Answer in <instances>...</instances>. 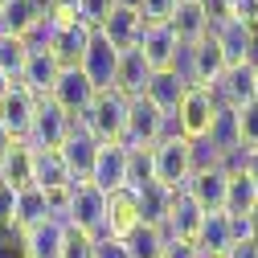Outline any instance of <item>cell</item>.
Segmentation results:
<instances>
[{"instance_id":"obj_1","label":"cell","mask_w":258,"mask_h":258,"mask_svg":"<svg viewBox=\"0 0 258 258\" xmlns=\"http://www.w3.org/2000/svg\"><path fill=\"white\" fill-rule=\"evenodd\" d=\"M74 123H82L99 144H123V132H127V99H123L119 90H103V94H94V103Z\"/></svg>"},{"instance_id":"obj_2","label":"cell","mask_w":258,"mask_h":258,"mask_svg":"<svg viewBox=\"0 0 258 258\" xmlns=\"http://www.w3.org/2000/svg\"><path fill=\"white\" fill-rule=\"evenodd\" d=\"M152 172H156V184L164 188H184L188 176H192V152H188V140H180L176 132H168L152 148Z\"/></svg>"},{"instance_id":"obj_3","label":"cell","mask_w":258,"mask_h":258,"mask_svg":"<svg viewBox=\"0 0 258 258\" xmlns=\"http://www.w3.org/2000/svg\"><path fill=\"white\" fill-rule=\"evenodd\" d=\"M168 119L160 115L144 94L140 99H127V132H123V148L127 152H140V148H156L160 140L168 136Z\"/></svg>"},{"instance_id":"obj_4","label":"cell","mask_w":258,"mask_h":258,"mask_svg":"<svg viewBox=\"0 0 258 258\" xmlns=\"http://www.w3.org/2000/svg\"><path fill=\"white\" fill-rule=\"evenodd\" d=\"M180 53H184V66H176V70H180V78H184L188 86L213 90V86H217V78L225 74V53H221V45H217V37H213V33H209V37H201L197 45L180 49Z\"/></svg>"},{"instance_id":"obj_5","label":"cell","mask_w":258,"mask_h":258,"mask_svg":"<svg viewBox=\"0 0 258 258\" xmlns=\"http://www.w3.org/2000/svg\"><path fill=\"white\" fill-rule=\"evenodd\" d=\"M213 115H217V99H213V90L188 86V90H184V99H180V107H176V115H172V132H176L180 140H188V144H192V140H205Z\"/></svg>"},{"instance_id":"obj_6","label":"cell","mask_w":258,"mask_h":258,"mask_svg":"<svg viewBox=\"0 0 258 258\" xmlns=\"http://www.w3.org/2000/svg\"><path fill=\"white\" fill-rule=\"evenodd\" d=\"M90 33L94 29L82 25V21H53V17H45V49L53 53V61L61 70L82 61V53L90 45Z\"/></svg>"},{"instance_id":"obj_7","label":"cell","mask_w":258,"mask_h":258,"mask_svg":"<svg viewBox=\"0 0 258 258\" xmlns=\"http://www.w3.org/2000/svg\"><path fill=\"white\" fill-rule=\"evenodd\" d=\"M66 225H74V230L99 238L103 225H107V192L94 188L90 180L74 184L70 188V209H66Z\"/></svg>"},{"instance_id":"obj_8","label":"cell","mask_w":258,"mask_h":258,"mask_svg":"<svg viewBox=\"0 0 258 258\" xmlns=\"http://www.w3.org/2000/svg\"><path fill=\"white\" fill-rule=\"evenodd\" d=\"M74 132V119L61 111L53 99H37V115H33V132H29V148L37 152H57L66 144V136Z\"/></svg>"},{"instance_id":"obj_9","label":"cell","mask_w":258,"mask_h":258,"mask_svg":"<svg viewBox=\"0 0 258 258\" xmlns=\"http://www.w3.org/2000/svg\"><path fill=\"white\" fill-rule=\"evenodd\" d=\"M78 70L90 78V86L94 90H115V70H119V53L107 45V37L94 29L90 33V45H86V53H82V61H78Z\"/></svg>"},{"instance_id":"obj_10","label":"cell","mask_w":258,"mask_h":258,"mask_svg":"<svg viewBox=\"0 0 258 258\" xmlns=\"http://www.w3.org/2000/svg\"><path fill=\"white\" fill-rule=\"evenodd\" d=\"M94 94H99V90L90 86V78H86L78 66H66V70H57V82H53V90H49V99L66 111L70 119H78V115L94 103Z\"/></svg>"},{"instance_id":"obj_11","label":"cell","mask_w":258,"mask_h":258,"mask_svg":"<svg viewBox=\"0 0 258 258\" xmlns=\"http://www.w3.org/2000/svg\"><path fill=\"white\" fill-rule=\"evenodd\" d=\"M201 221H205V213L197 209V201H192L184 188H176L172 201H168V217H164V238L192 246V242H197V234H201Z\"/></svg>"},{"instance_id":"obj_12","label":"cell","mask_w":258,"mask_h":258,"mask_svg":"<svg viewBox=\"0 0 258 258\" xmlns=\"http://www.w3.org/2000/svg\"><path fill=\"white\" fill-rule=\"evenodd\" d=\"M33 115H37V99L21 82H13L9 94L0 99V127H5L13 140H29V132H33Z\"/></svg>"},{"instance_id":"obj_13","label":"cell","mask_w":258,"mask_h":258,"mask_svg":"<svg viewBox=\"0 0 258 258\" xmlns=\"http://www.w3.org/2000/svg\"><path fill=\"white\" fill-rule=\"evenodd\" d=\"M86 180H90L94 188H103V192L127 188V148H123V144H99Z\"/></svg>"},{"instance_id":"obj_14","label":"cell","mask_w":258,"mask_h":258,"mask_svg":"<svg viewBox=\"0 0 258 258\" xmlns=\"http://www.w3.org/2000/svg\"><path fill=\"white\" fill-rule=\"evenodd\" d=\"M225 184H230V168H201V172H192L184 192L192 201H197L201 213H225Z\"/></svg>"},{"instance_id":"obj_15","label":"cell","mask_w":258,"mask_h":258,"mask_svg":"<svg viewBox=\"0 0 258 258\" xmlns=\"http://www.w3.org/2000/svg\"><path fill=\"white\" fill-rule=\"evenodd\" d=\"M136 49L144 53V61L152 66V74H156V70H176V66H180V45H176V37H172L168 25H144Z\"/></svg>"},{"instance_id":"obj_16","label":"cell","mask_w":258,"mask_h":258,"mask_svg":"<svg viewBox=\"0 0 258 258\" xmlns=\"http://www.w3.org/2000/svg\"><path fill=\"white\" fill-rule=\"evenodd\" d=\"M94 152H99V140H94L82 123H74V132L66 136V144L57 148V156H61V164H66V172H70V180H74V184H82V180L90 176Z\"/></svg>"},{"instance_id":"obj_17","label":"cell","mask_w":258,"mask_h":258,"mask_svg":"<svg viewBox=\"0 0 258 258\" xmlns=\"http://www.w3.org/2000/svg\"><path fill=\"white\" fill-rule=\"evenodd\" d=\"M41 21H45V5H41V0H5V13H0V37L29 41Z\"/></svg>"},{"instance_id":"obj_18","label":"cell","mask_w":258,"mask_h":258,"mask_svg":"<svg viewBox=\"0 0 258 258\" xmlns=\"http://www.w3.org/2000/svg\"><path fill=\"white\" fill-rule=\"evenodd\" d=\"M217 107H242L254 99V61H238V66H225V74L213 86Z\"/></svg>"},{"instance_id":"obj_19","label":"cell","mask_w":258,"mask_h":258,"mask_svg":"<svg viewBox=\"0 0 258 258\" xmlns=\"http://www.w3.org/2000/svg\"><path fill=\"white\" fill-rule=\"evenodd\" d=\"M184 90H188V82L180 78V70H156L152 82H148V90H144V99L172 123V115H176V107L184 99Z\"/></svg>"},{"instance_id":"obj_20","label":"cell","mask_w":258,"mask_h":258,"mask_svg":"<svg viewBox=\"0 0 258 258\" xmlns=\"http://www.w3.org/2000/svg\"><path fill=\"white\" fill-rule=\"evenodd\" d=\"M168 29H172V37H176L180 49H188V45H197L201 37H209V17L201 9V0H184V5H176L172 17H168Z\"/></svg>"},{"instance_id":"obj_21","label":"cell","mask_w":258,"mask_h":258,"mask_svg":"<svg viewBox=\"0 0 258 258\" xmlns=\"http://www.w3.org/2000/svg\"><path fill=\"white\" fill-rule=\"evenodd\" d=\"M99 33L107 37V45H111L115 53H127V49L140 45L144 21H140V13H132V9H111V17L99 25Z\"/></svg>"},{"instance_id":"obj_22","label":"cell","mask_w":258,"mask_h":258,"mask_svg":"<svg viewBox=\"0 0 258 258\" xmlns=\"http://www.w3.org/2000/svg\"><path fill=\"white\" fill-rule=\"evenodd\" d=\"M0 184L9 192H21L33 184V148L25 140H13V148L0 156Z\"/></svg>"},{"instance_id":"obj_23","label":"cell","mask_w":258,"mask_h":258,"mask_svg":"<svg viewBox=\"0 0 258 258\" xmlns=\"http://www.w3.org/2000/svg\"><path fill=\"white\" fill-rule=\"evenodd\" d=\"M57 61L49 49H29V61H25V74H21V86L33 94V99H49V90L57 82Z\"/></svg>"},{"instance_id":"obj_24","label":"cell","mask_w":258,"mask_h":258,"mask_svg":"<svg viewBox=\"0 0 258 258\" xmlns=\"http://www.w3.org/2000/svg\"><path fill=\"white\" fill-rule=\"evenodd\" d=\"M152 82V66L144 61L140 49H127L119 53V70H115V90L123 94V99H140V94L148 90Z\"/></svg>"},{"instance_id":"obj_25","label":"cell","mask_w":258,"mask_h":258,"mask_svg":"<svg viewBox=\"0 0 258 258\" xmlns=\"http://www.w3.org/2000/svg\"><path fill=\"white\" fill-rule=\"evenodd\" d=\"M197 254L201 258H225V250L234 246V230H230V217L225 213H205L201 221V234H197Z\"/></svg>"},{"instance_id":"obj_26","label":"cell","mask_w":258,"mask_h":258,"mask_svg":"<svg viewBox=\"0 0 258 258\" xmlns=\"http://www.w3.org/2000/svg\"><path fill=\"white\" fill-rule=\"evenodd\" d=\"M140 225V213H136V192H107V225H103V234L111 238H127Z\"/></svg>"},{"instance_id":"obj_27","label":"cell","mask_w":258,"mask_h":258,"mask_svg":"<svg viewBox=\"0 0 258 258\" xmlns=\"http://www.w3.org/2000/svg\"><path fill=\"white\" fill-rule=\"evenodd\" d=\"M213 37L225 53V66H238V61H250V41H254V25L246 21H225L213 29Z\"/></svg>"},{"instance_id":"obj_28","label":"cell","mask_w":258,"mask_h":258,"mask_svg":"<svg viewBox=\"0 0 258 258\" xmlns=\"http://www.w3.org/2000/svg\"><path fill=\"white\" fill-rule=\"evenodd\" d=\"M168 201H172V188L164 184H144L136 192V213H140V225H152V230H164V217H168Z\"/></svg>"},{"instance_id":"obj_29","label":"cell","mask_w":258,"mask_h":258,"mask_svg":"<svg viewBox=\"0 0 258 258\" xmlns=\"http://www.w3.org/2000/svg\"><path fill=\"white\" fill-rule=\"evenodd\" d=\"M45 217H49V201H45V192L37 184L21 188L13 197V221L9 225H17V230H33V225H41Z\"/></svg>"},{"instance_id":"obj_30","label":"cell","mask_w":258,"mask_h":258,"mask_svg":"<svg viewBox=\"0 0 258 258\" xmlns=\"http://www.w3.org/2000/svg\"><path fill=\"white\" fill-rule=\"evenodd\" d=\"M33 184L41 192H57V188H70L74 180H70V172H66L57 152H37L33 148Z\"/></svg>"},{"instance_id":"obj_31","label":"cell","mask_w":258,"mask_h":258,"mask_svg":"<svg viewBox=\"0 0 258 258\" xmlns=\"http://www.w3.org/2000/svg\"><path fill=\"white\" fill-rule=\"evenodd\" d=\"M61 234H66V221H57V217H45L41 225L25 230L29 258H57L61 254Z\"/></svg>"},{"instance_id":"obj_32","label":"cell","mask_w":258,"mask_h":258,"mask_svg":"<svg viewBox=\"0 0 258 258\" xmlns=\"http://www.w3.org/2000/svg\"><path fill=\"white\" fill-rule=\"evenodd\" d=\"M258 205V188L246 172H230V184H225V217H246Z\"/></svg>"},{"instance_id":"obj_33","label":"cell","mask_w":258,"mask_h":258,"mask_svg":"<svg viewBox=\"0 0 258 258\" xmlns=\"http://www.w3.org/2000/svg\"><path fill=\"white\" fill-rule=\"evenodd\" d=\"M164 230H152V225H136L132 234L123 238V246H127V258H160L164 254Z\"/></svg>"},{"instance_id":"obj_34","label":"cell","mask_w":258,"mask_h":258,"mask_svg":"<svg viewBox=\"0 0 258 258\" xmlns=\"http://www.w3.org/2000/svg\"><path fill=\"white\" fill-rule=\"evenodd\" d=\"M25 61H29V41H21V37H0V74H5L9 82H21Z\"/></svg>"},{"instance_id":"obj_35","label":"cell","mask_w":258,"mask_h":258,"mask_svg":"<svg viewBox=\"0 0 258 258\" xmlns=\"http://www.w3.org/2000/svg\"><path fill=\"white\" fill-rule=\"evenodd\" d=\"M152 180H156V172H152V148L127 152V192H140Z\"/></svg>"},{"instance_id":"obj_36","label":"cell","mask_w":258,"mask_h":258,"mask_svg":"<svg viewBox=\"0 0 258 258\" xmlns=\"http://www.w3.org/2000/svg\"><path fill=\"white\" fill-rule=\"evenodd\" d=\"M234 119H238V136H242V148H258V103H242L234 107Z\"/></svg>"},{"instance_id":"obj_37","label":"cell","mask_w":258,"mask_h":258,"mask_svg":"<svg viewBox=\"0 0 258 258\" xmlns=\"http://www.w3.org/2000/svg\"><path fill=\"white\" fill-rule=\"evenodd\" d=\"M57 258H94V238L66 225V234H61V254Z\"/></svg>"},{"instance_id":"obj_38","label":"cell","mask_w":258,"mask_h":258,"mask_svg":"<svg viewBox=\"0 0 258 258\" xmlns=\"http://www.w3.org/2000/svg\"><path fill=\"white\" fill-rule=\"evenodd\" d=\"M0 258H29L25 230H17V225H0Z\"/></svg>"},{"instance_id":"obj_39","label":"cell","mask_w":258,"mask_h":258,"mask_svg":"<svg viewBox=\"0 0 258 258\" xmlns=\"http://www.w3.org/2000/svg\"><path fill=\"white\" fill-rule=\"evenodd\" d=\"M115 9V0H78V21L90 25V29H99Z\"/></svg>"},{"instance_id":"obj_40","label":"cell","mask_w":258,"mask_h":258,"mask_svg":"<svg viewBox=\"0 0 258 258\" xmlns=\"http://www.w3.org/2000/svg\"><path fill=\"white\" fill-rule=\"evenodd\" d=\"M176 0H140V21L144 25H168Z\"/></svg>"},{"instance_id":"obj_41","label":"cell","mask_w":258,"mask_h":258,"mask_svg":"<svg viewBox=\"0 0 258 258\" xmlns=\"http://www.w3.org/2000/svg\"><path fill=\"white\" fill-rule=\"evenodd\" d=\"M94 258H127V246H123V238L99 234V238H94Z\"/></svg>"},{"instance_id":"obj_42","label":"cell","mask_w":258,"mask_h":258,"mask_svg":"<svg viewBox=\"0 0 258 258\" xmlns=\"http://www.w3.org/2000/svg\"><path fill=\"white\" fill-rule=\"evenodd\" d=\"M234 172V168H230ZM238 172H246L250 180H254V188H258V148H246L242 156H238Z\"/></svg>"},{"instance_id":"obj_43","label":"cell","mask_w":258,"mask_h":258,"mask_svg":"<svg viewBox=\"0 0 258 258\" xmlns=\"http://www.w3.org/2000/svg\"><path fill=\"white\" fill-rule=\"evenodd\" d=\"M225 258H258V242L254 238H238L230 250H225Z\"/></svg>"},{"instance_id":"obj_44","label":"cell","mask_w":258,"mask_h":258,"mask_svg":"<svg viewBox=\"0 0 258 258\" xmlns=\"http://www.w3.org/2000/svg\"><path fill=\"white\" fill-rule=\"evenodd\" d=\"M160 258H201L197 246H188V242H164V254Z\"/></svg>"},{"instance_id":"obj_45","label":"cell","mask_w":258,"mask_h":258,"mask_svg":"<svg viewBox=\"0 0 258 258\" xmlns=\"http://www.w3.org/2000/svg\"><path fill=\"white\" fill-rule=\"evenodd\" d=\"M246 225H250V238H254V242H258V205H254V209H250V213H246Z\"/></svg>"},{"instance_id":"obj_46","label":"cell","mask_w":258,"mask_h":258,"mask_svg":"<svg viewBox=\"0 0 258 258\" xmlns=\"http://www.w3.org/2000/svg\"><path fill=\"white\" fill-rule=\"evenodd\" d=\"M9 148H13V136H9V132H5V127H0V156H5V152H9Z\"/></svg>"},{"instance_id":"obj_47","label":"cell","mask_w":258,"mask_h":258,"mask_svg":"<svg viewBox=\"0 0 258 258\" xmlns=\"http://www.w3.org/2000/svg\"><path fill=\"white\" fill-rule=\"evenodd\" d=\"M250 61L258 66V25H254V41H250Z\"/></svg>"},{"instance_id":"obj_48","label":"cell","mask_w":258,"mask_h":258,"mask_svg":"<svg viewBox=\"0 0 258 258\" xmlns=\"http://www.w3.org/2000/svg\"><path fill=\"white\" fill-rule=\"evenodd\" d=\"M115 9H132V13H140V0H115Z\"/></svg>"},{"instance_id":"obj_49","label":"cell","mask_w":258,"mask_h":258,"mask_svg":"<svg viewBox=\"0 0 258 258\" xmlns=\"http://www.w3.org/2000/svg\"><path fill=\"white\" fill-rule=\"evenodd\" d=\"M9 86H13V82H9L5 74H0V99H5V94H9Z\"/></svg>"},{"instance_id":"obj_50","label":"cell","mask_w":258,"mask_h":258,"mask_svg":"<svg viewBox=\"0 0 258 258\" xmlns=\"http://www.w3.org/2000/svg\"><path fill=\"white\" fill-rule=\"evenodd\" d=\"M254 103H258V66H254Z\"/></svg>"},{"instance_id":"obj_51","label":"cell","mask_w":258,"mask_h":258,"mask_svg":"<svg viewBox=\"0 0 258 258\" xmlns=\"http://www.w3.org/2000/svg\"><path fill=\"white\" fill-rule=\"evenodd\" d=\"M0 13H5V0H0Z\"/></svg>"}]
</instances>
